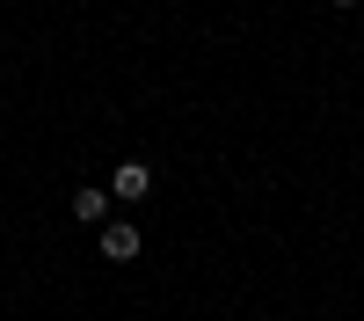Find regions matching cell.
<instances>
[{
    "mask_svg": "<svg viewBox=\"0 0 364 321\" xmlns=\"http://www.w3.org/2000/svg\"><path fill=\"white\" fill-rule=\"evenodd\" d=\"M102 256L109 263H132L139 256V226L132 219H102Z\"/></svg>",
    "mask_w": 364,
    "mask_h": 321,
    "instance_id": "1",
    "label": "cell"
},
{
    "mask_svg": "<svg viewBox=\"0 0 364 321\" xmlns=\"http://www.w3.org/2000/svg\"><path fill=\"white\" fill-rule=\"evenodd\" d=\"M146 190H154V168H146V161H117L109 197H146Z\"/></svg>",
    "mask_w": 364,
    "mask_h": 321,
    "instance_id": "2",
    "label": "cell"
},
{
    "mask_svg": "<svg viewBox=\"0 0 364 321\" xmlns=\"http://www.w3.org/2000/svg\"><path fill=\"white\" fill-rule=\"evenodd\" d=\"M73 219L80 226H102L109 219V190H73Z\"/></svg>",
    "mask_w": 364,
    "mask_h": 321,
    "instance_id": "3",
    "label": "cell"
},
{
    "mask_svg": "<svg viewBox=\"0 0 364 321\" xmlns=\"http://www.w3.org/2000/svg\"><path fill=\"white\" fill-rule=\"evenodd\" d=\"M328 8H357V0H328Z\"/></svg>",
    "mask_w": 364,
    "mask_h": 321,
    "instance_id": "4",
    "label": "cell"
}]
</instances>
